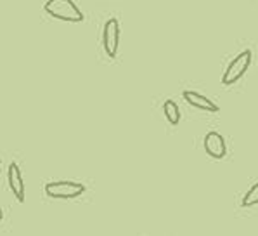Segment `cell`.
Instances as JSON below:
<instances>
[{"instance_id": "9", "label": "cell", "mask_w": 258, "mask_h": 236, "mask_svg": "<svg viewBox=\"0 0 258 236\" xmlns=\"http://www.w3.org/2000/svg\"><path fill=\"white\" fill-rule=\"evenodd\" d=\"M256 203H258V182L253 184L248 190V193L244 195L243 207H253V205H256Z\"/></svg>"}, {"instance_id": "5", "label": "cell", "mask_w": 258, "mask_h": 236, "mask_svg": "<svg viewBox=\"0 0 258 236\" xmlns=\"http://www.w3.org/2000/svg\"><path fill=\"white\" fill-rule=\"evenodd\" d=\"M205 151L215 160H222L227 155V146H225V139L222 134L212 130L205 135Z\"/></svg>"}, {"instance_id": "11", "label": "cell", "mask_w": 258, "mask_h": 236, "mask_svg": "<svg viewBox=\"0 0 258 236\" xmlns=\"http://www.w3.org/2000/svg\"><path fill=\"white\" fill-rule=\"evenodd\" d=\"M0 163H2V160H0Z\"/></svg>"}, {"instance_id": "10", "label": "cell", "mask_w": 258, "mask_h": 236, "mask_svg": "<svg viewBox=\"0 0 258 236\" xmlns=\"http://www.w3.org/2000/svg\"><path fill=\"white\" fill-rule=\"evenodd\" d=\"M2 219H4V210L0 209V221H2Z\"/></svg>"}, {"instance_id": "3", "label": "cell", "mask_w": 258, "mask_h": 236, "mask_svg": "<svg viewBox=\"0 0 258 236\" xmlns=\"http://www.w3.org/2000/svg\"><path fill=\"white\" fill-rule=\"evenodd\" d=\"M251 59H253V53L249 49L237 54L236 58L229 63L227 70H225L224 77H222V83H224V85H232V83H236L237 80L248 71L249 65H251Z\"/></svg>"}, {"instance_id": "8", "label": "cell", "mask_w": 258, "mask_h": 236, "mask_svg": "<svg viewBox=\"0 0 258 236\" xmlns=\"http://www.w3.org/2000/svg\"><path fill=\"white\" fill-rule=\"evenodd\" d=\"M163 113H165L166 120H168V123H172V125H178V122H180V110H178L177 103L173 101V99L165 101Z\"/></svg>"}, {"instance_id": "6", "label": "cell", "mask_w": 258, "mask_h": 236, "mask_svg": "<svg viewBox=\"0 0 258 236\" xmlns=\"http://www.w3.org/2000/svg\"><path fill=\"white\" fill-rule=\"evenodd\" d=\"M7 179H9V187H11V191H13L14 198L18 200L19 203H23L26 198V187H25V181H23V175H21V169H19V165L16 162H13L9 165Z\"/></svg>"}, {"instance_id": "2", "label": "cell", "mask_w": 258, "mask_h": 236, "mask_svg": "<svg viewBox=\"0 0 258 236\" xmlns=\"http://www.w3.org/2000/svg\"><path fill=\"white\" fill-rule=\"evenodd\" d=\"M87 191V186L75 181H57L49 182L45 186V195L54 200H73L82 197Z\"/></svg>"}, {"instance_id": "7", "label": "cell", "mask_w": 258, "mask_h": 236, "mask_svg": "<svg viewBox=\"0 0 258 236\" xmlns=\"http://www.w3.org/2000/svg\"><path fill=\"white\" fill-rule=\"evenodd\" d=\"M184 99L189 103L190 106L198 108V110H203V111H210V113H217L220 108H218L212 99H208L206 96H201L200 92H194V90H185Z\"/></svg>"}, {"instance_id": "1", "label": "cell", "mask_w": 258, "mask_h": 236, "mask_svg": "<svg viewBox=\"0 0 258 236\" xmlns=\"http://www.w3.org/2000/svg\"><path fill=\"white\" fill-rule=\"evenodd\" d=\"M45 13L54 19L66 23H82L85 19V14L75 4V0H47Z\"/></svg>"}, {"instance_id": "4", "label": "cell", "mask_w": 258, "mask_h": 236, "mask_svg": "<svg viewBox=\"0 0 258 236\" xmlns=\"http://www.w3.org/2000/svg\"><path fill=\"white\" fill-rule=\"evenodd\" d=\"M118 45H120V23L118 19L111 18L106 21L102 30V47L108 58L114 59L118 56Z\"/></svg>"}]
</instances>
